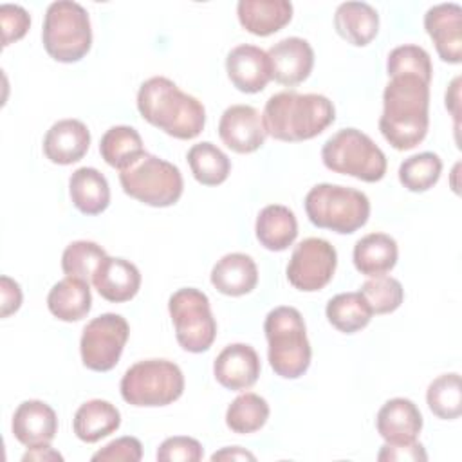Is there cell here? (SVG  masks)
I'll list each match as a JSON object with an SVG mask.
<instances>
[{
	"mask_svg": "<svg viewBox=\"0 0 462 462\" xmlns=\"http://www.w3.org/2000/svg\"><path fill=\"white\" fill-rule=\"evenodd\" d=\"M430 83L417 76L390 78L383 92L379 130L395 150L420 144L430 126Z\"/></svg>",
	"mask_w": 462,
	"mask_h": 462,
	"instance_id": "6da1fadb",
	"label": "cell"
},
{
	"mask_svg": "<svg viewBox=\"0 0 462 462\" xmlns=\"http://www.w3.org/2000/svg\"><path fill=\"white\" fill-rule=\"evenodd\" d=\"M137 108L150 125L182 141L195 139L206 125L204 105L164 76H153L139 87Z\"/></svg>",
	"mask_w": 462,
	"mask_h": 462,
	"instance_id": "7a4b0ae2",
	"label": "cell"
},
{
	"mask_svg": "<svg viewBox=\"0 0 462 462\" xmlns=\"http://www.w3.org/2000/svg\"><path fill=\"white\" fill-rule=\"evenodd\" d=\"M262 119L273 139L300 143L327 130L336 119V110L327 96L285 90L267 99Z\"/></svg>",
	"mask_w": 462,
	"mask_h": 462,
	"instance_id": "3957f363",
	"label": "cell"
},
{
	"mask_svg": "<svg viewBox=\"0 0 462 462\" xmlns=\"http://www.w3.org/2000/svg\"><path fill=\"white\" fill-rule=\"evenodd\" d=\"M267 337V357L276 375L283 379L301 377L310 365V343L305 321L294 307H276L263 321Z\"/></svg>",
	"mask_w": 462,
	"mask_h": 462,
	"instance_id": "277c9868",
	"label": "cell"
},
{
	"mask_svg": "<svg viewBox=\"0 0 462 462\" xmlns=\"http://www.w3.org/2000/svg\"><path fill=\"white\" fill-rule=\"evenodd\" d=\"M305 213L316 227L350 235L368 222L370 200L359 189L323 182L307 193Z\"/></svg>",
	"mask_w": 462,
	"mask_h": 462,
	"instance_id": "5b68a950",
	"label": "cell"
},
{
	"mask_svg": "<svg viewBox=\"0 0 462 462\" xmlns=\"http://www.w3.org/2000/svg\"><path fill=\"white\" fill-rule=\"evenodd\" d=\"M42 42L52 60L60 63L79 61L92 45L87 9L70 0L52 2L45 11Z\"/></svg>",
	"mask_w": 462,
	"mask_h": 462,
	"instance_id": "8992f818",
	"label": "cell"
},
{
	"mask_svg": "<svg viewBox=\"0 0 462 462\" xmlns=\"http://www.w3.org/2000/svg\"><path fill=\"white\" fill-rule=\"evenodd\" d=\"M321 159L330 171L365 182H377L386 173L383 150L357 128H343L330 135L321 148Z\"/></svg>",
	"mask_w": 462,
	"mask_h": 462,
	"instance_id": "52a82bcc",
	"label": "cell"
},
{
	"mask_svg": "<svg viewBox=\"0 0 462 462\" xmlns=\"http://www.w3.org/2000/svg\"><path fill=\"white\" fill-rule=\"evenodd\" d=\"M119 388L132 406H168L182 395L184 375L173 361L144 359L125 372Z\"/></svg>",
	"mask_w": 462,
	"mask_h": 462,
	"instance_id": "ba28073f",
	"label": "cell"
},
{
	"mask_svg": "<svg viewBox=\"0 0 462 462\" xmlns=\"http://www.w3.org/2000/svg\"><path fill=\"white\" fill-rule=\"evenodd\" d=\"M119 182L128 197L152 208L173 206L184 189L180 170L152 153L119 171Z\"/></svg>",
	"mask_w": 462,
	"mask_h": 462,
	"instance_id": "9c48e42d",
	"label": "cell"
},
{
	"mask_svg": "<svg viewBox=\"0 0 462 462\" xmlns=\"http://www.w3.org/2000/svg\"><path fill=\"white\" fill-rule=\"evenodd\" d=\"M168 310L175 327L177 343L191 354L206 352L217 336V321L209 298L193 287L175 291L168 300Z\"/></svg>",
	"mask_w": 462,
	"mask_h": 462,
	"instance_id": "30bf717a",
	"label": "cell"
},
{
	"mask_svg": "<svg viewBox=\"0 0 462 462\" xmlns=\"http://www.w3.org/2000/svg\"><path fill=\"white\" fill-rule=\"evenodd\" d=\"M128 334L130 327L121 314L105 312L90 319L79 339L83 365L94 372L112 370L119 363Z\"/></svg>",
	"mask_w": 462,
	"mask_h": 462,
	"instance_id": "8fae6325",
	"label": "cell"
},
{
	"mask_svg": "<svg viewBox=\"0 0 462 462\" xmlns=\"http://www.w3.org/2000/svg\"><path fill=\"white\" fill-rule=\"evenodd\" d=\"M337 265V253L325 238L301 240L287 263L289 283L303 292H316L323 289L334 276Z\"/></svg>",
	"mask_w": 462,
	"mask_h": 462,
	"instance_id": "7c38bea8",
	"label": "cell"
},
{
	"mask_svg": "<svg viewBox=\"0 0 462 462\" xmlns=\"http://www.w3.org/2000/svg\"><path fill=\"white\" fill-rule=\"evenodd\" d=\"M222 143L236 153H253L263 146L267 132L262 114L251 105L227 106L218 121Z\"/></svg>",
	"mask_w": 462,
	"mask_h": 462,
	"instance_id": "4fadbf2b",
	"label": "cell"
},
{
	"mask_svg": "<svg viewBox=\"0 0 462 462\" xmlns=\"http://www.w3.org/2000/svg\"><path fill=\"white\" fill-rule=\"evenodd\" d=\"M424 29L442 61H462V7L455 2L437 4L424 14Z\"/></svg>",
	"mask_w": 462,
	"mask_h": 462,
	"instance_id": "5bb4252c",
	"label": "cell"
},
{
	"mask_svg": "<svg viewBox=\"0 0 462 462\" xmlns=\"http://www.w3.org/2000/svg\"><path fill=\"white\" fill-rule=\"evenodd\" d=\"M273 79L285 87L303 83L314 67V51L310 43L298 36H289L276 42L267 51Z\"/></svg>",
	"mask_w": 462,
	"mask_h": 462,
	"instance_id": "9a60e30c",
	"label": "cell"
},
{
	"mask_svg": "<svg viewBox=\"0 0 462 462\" xmlns=\"http://www.w3.org/2000/svg\"><path fill=\"white\" fill-rule=\"evenodd\" d=\"M227 78L240 92L256 94L273 79L271 61L263 49L249 43L233 47L226 58Z\"/></svg>",
	"mask_w": 462,
	"mask_h": 462,
	"instance_id": "2e32d148",
	"label": "cell"
},
{
	"mask_svg": "<svg viewBox=\"0 0 462 462\" xmlns=\"http://www.w3.org/2000/svg\"><path fill=\"white\" fill-rule=\"evenodd\" d=\"M260 370L256 350L245 343L227 345L213 363V375L218 384L233 392L251 388L258 381Z\"/></svg>",
	"mask_w": 462,
	"mask_h": 462,
	"instance_id": "e0dca14e",
	"label": "cell"
},
{
	"mask_svg": "<svg viewBox=\"0 0 462 462\" xmlns=\"http://www.w3.org/2000/svg\"><path fill=\"white\" fill-rule=\"evenodd\" d=\"M375 428L386 444H410L417 440L422 430V415L413 401L393 397L377 411Z\"/></svg>",
	"mask_w": 462,
	"mask_h": 462,
	"instance_id": "ac0fdd59",
	"label": "cell"
},
{
	"mask_svg": "<svg viewBox=\"0 0 462 462\" xmlns=\"http://www.w3.org/2000/svg\"><path fill=\"white\" fill-rule=\"evenodd\" d=\"M11 430L14 439L25 448L51 444L58 431L56 411L43 401L29 399L18 404L13 415Z\"/></svg>",
	"mask_w": 462,
	"mask_h": 462,
	"instance_id": "d6986e66",
	"label": "cell"
},
{
	"mask_svg": "<svg viewBox=\"0 0 462 462\" xmlns=\"http://www.w3.org/2000/svg\"><path fill=\"white\" fill-rule=\"evenodd\" d=\"M90 146V132L79 119L56 121L43 137V153L54 164H72L83 159Z\"/></svg>",
	"mask_w": 462,
	"mask_h": 462,
	"instance_id": "ffe728a7",
	"label": "cell"
},
{
	"mask_svg": "<svg viewBox=\"0 0 462 462\" xmlns=\"http://www.w3.org/2000/svg\"><path fill=\"white\" fill-rule=\"evenodd\" d=\"M92 285L106 301H130L139 292L141 273L132 262L106 254L92 276Z\"/></svg>",
	"mask_w": 462,
	"mask_h": 462,
	"instance_id": "44dd1931",
	"label": "cell"
},
{
	"mask_svg": "<svg viewBox=\"0 0 462 462\" xmlns=\"http://www.w3.org/2000/svg\"><path fill=\"white\" fill-rule=\"evenodd\" d=\"M240 25L254 36H269L283 29L292 18L289 0H240L236 4Z\"/></svg>",
	"mask_w": 462,
	"mask_h": 462,
	"instance_id": "7402d4cb",
	"label": "cell"
},
{
	"mask_svg": "<svg viewBox=\"0 0 462 462\" xmlns=\"http://www.w3.org/2000/svg\"><path fill=\"white\" fill-rule=\"evenodd\" d=\"M213 287L226 296H244L258 283V267L245 253L224 254L211 269Z\"/></svg>",
	"mask_w": 462,
	"mask_h": 462,
	"instance_id": "603a6c76",
	"label": "cell"
},
{
	"mask_svg": "<svg viewBox=\"0 0 462 462\" xmlns=\"http://www.w3.org/2000/svg\"><path fill=\"white\" fill-rule=\"evenodd\" d=\"M336 32L356 47L368 45L379 31V14L366 2H343L334 14Z\"/></svg>",
	"mask_w": 462,
	"mask_h": 462,
	"instance_id": "cb8c5ba5",
	"label": "cell"
},
{
	"mask_svg": "<svg viewBox=\"0 0 462 462\" xmlns=\"http://www.w3.org/2000/svg\"><path fill=\"white\" fill-rule=\"evenodd\" d=\"M47 307L51 314L61 321L70 323L83 319L92 307L88 282L74 276H65L49 291Z\"/></svg>",
	"mask_w": 462,
	"mask_h": 462,
	"instance_id": "d4e9b609",
	"label": "cell"
},
{
	"mask_svg": "<svg viewBox=\"0 0 462 462\" xmlns=\"http://www.w3.org/2000/svg\"><path fill=\"white\" fill-rule=\"evenodd\" d=\"M397 242L386 233L365 235L356 242L352 254L356 269L368 278L390 273L397 263Z\"/></svg>",
	"mask_w": 462,
	"mask_h": 462,
	"instance_id": "484cf974",
	"label": "cell"
},
{
	"mask_svg": "<svg viewBox=\"0 0 462 462\" xmlns=\"http://www.w3.org/2000/svg\"><path fill=\"white\" fill-rule=\"evenodd\" d=\"M69 195L83 215H99L110 204V186L106 177L96 168H78L69 179Z\"/></svg>",
	"mask_w": 462,
	"mask_h": 462,
	"instance_id": "4316f807",
	"label": "cell"
},
{
	"mask_svg": "<svg viewBox=\"0 0 462 462\" xmlns=\"http://www.w3.org/2000/svg\"><path fill=\"white\" fill-rule=\"evenodd\" d=\"M121 424L119 410L103 399H92L83 402L74 415L72 428L79 440L94 444L110 433H114Z\"/></svg>",
	"mask_w": 462,
	"mask_h": 462,
	"instance_id": "83f0119b",
	"label": "cell"
},
{
	"mask_svg": "<svg viewBox=\"0 0 462 462\" xmlns=\"http://www.w3.org/2000/svg\"><path fill=\"white\" fill-rule=\"evenodd\" d=\"M254 231L265 249L285 251L298 236V220L287 206L269 204L258 213Z\"/></svg>",
	"mask_w": 462,
	"mask_h": 462,
	"instance_id": "f1b7e54d",
	"label": "cell"
},
{
	"mask_svg": "<svg viewBox=\"0 0 462 462\" xmlns=\"http://www.w3.org/2000/svg\"><path fill=\"white\" fill-rule=\"evenodd\" d=\"M99 153L105 162L119 171L130 168L146 152L139 132L126 125L108 128L99 141Z\"/></svg>",
	"mask_w": 462,
	"mask_h": 462,
	"instance_id": "f546056e",
	"label": "cell"
},
{
	"mask_svg": "<svg viewBox=\"0 0 462 462\" xmlns=\"http://www.w3.org/2000/svg\"><path fill=\"white\" fill-rule=\"evenodd\" d=\"M325 314L334 328L354 334L370 323L374 312L361 292H341L328 300Z\"/></svg>",
	"mask_w": 462,
	"mask_h": 462,
	"instance_id": "4dcf8cb0",
	"label": "cell"
},
{
	"mask_svg": "<svg viewBox=\"0 0 462 462\" xmlns=\"http://www.w3.org/2000/svg\"><path fill=\"white\" fill-rule=\"evenodd\" d=\"M188 164L197 179V182L204 186H218L222 184L231 171L229 157L213 143L202 141L193 144L188 150Z\"/></svg>",
	"mask_w": 462,
	"mask_h": 462,
	"instance_id": "1f68e13d",
	"label": "cell"
},
{
	"mask_svg": "<svg viewBox=\"0 0 462 462\" xmlns=\"http://www.w3.org/2000/svg\"><path fill=\"white\" fill-rule=\"evenodd\" d=\"M269 419V404L263 397L253 392L238 395L226 410V424L233 433H254Z\"/></svg>",
	"mask_w": 462,
	"mask_h": 462,
	"instance_id": "d6a6232c",
	"label": "cell"
},
{
	"mask_svg": "<svg viewBox=\"0 0 462 462\" xmlns=\"http://www.w3.org/2000/svg\"><path fill=\"white\" fill-rule=\"evenodd\" d=\"M426 402L431 413L444 420L458 419L462 413V388L457 372L435 377L426 390Z\"/></svg>",
	"mask_w": 462,
	"mask_h": 462,
	"instance_id": "836d02e7",
	"label": "cell"
},
{
	"mask_svg": "<svg viewBox=\"0 0 462 462\" xmlns=\"http://www.w3.org/2000/svg\"><path fill=\"white\" fill-rule=\"evenodd\" d=\"M442 173V161L433 152H420L404 159L399 166L401 184L413 193H422L433 188Z\"/></svg>",
	"mask_w": 462,
	"mask_h": 462,
	"instance_id": "e575fe53",
	"label": "cell"
},
{
	"mask_svg": "<svg viewBox=\"0 0 462 462\" xmlns=\"http://www.w3.org/2000/svg\"><path fill=\"white\" fill-rule=\"evenodd\" d=\"M106 251L90 240L70 242L61 254V269L67 276L92 282L99 263L105 260Z\"/></svg>",
	"mask_w": 462,
	"mask_h": 462,
	"instance_id": "d590c367",
	"label": "cell"
},
{
	"mask_svg": "<svg viewBox=\"0 0 462 462\" xmlns=\"http://www.w3.org/2000/svg\"><path fill=\"white\" fill-rule=\"evenodd\" d=\"M386 72L390 78L395 76H417L428 83H431V60L430 54L413 43L395 47L386 60Z\"/></svg>",
	"mask_w": 462,
	"mask_h": 462,
	"instance_id": "8d00e7d4",
	"label": "cell"
},
{
	"mask_svg": "<svg viewBox=\"0 0 462 462\" xmlns=\"http://www.w3.org/2000/svg\"><path fill=\"white\" fill-rule=\"evenodd\" d=\"M368 301L374 314H390L397 310L404 300V289L399 280L392 276H372L359 291Z\"/></svg>",
	"mask_w": 462,
	"mask_h": 462,
	"instance_id": "74e56055",
	"label": "cell"
},
{
	"mask_svg": "<svg viewBox=\"0 0 462 462\" xmlns=\"http://www.w3.org/2000/svg\"><path fill=\"white\" fill-rule=\"evenodd\" d=\"M204 457L202 444L193 437H168L157 449L155 458L161 462H199Z\"/></svg>",
	"mask_w": 462,
	"mask_h": 462,
	"instance_id": "f35d334b",
	"label": "cell"
},
{
	"mask_svg": "<svg viewBox=\"0 0 462 462\" xmlns=\"http://www.w3.org/2000/svg\"><path fill=\"white\" fill-rule=\"evenodd\" d=\"M0 23H2V47H7L13 42H18L25 36L31 27V16L22 5L4 4L0 7Z\"/></svg>",
	"mask_w": 462,
	"mask_h": 462,
	"instance_id": "ab89813d",
	"label": "cell"
},
{
	"mask_svg": "<svg viewBox=\"0 0 462 462\" xmlns=\"http://www.w3.org/2000/svg\"><path fill=\"white\" fill-rule=\"evenodd\" d=\"M143 458V446L135 437H119L92 455L94 462H137Z\"/></svg>",
	"mask_w": 462,
	"mask_h": 462,
	"instance_id": "60d3db41",
	"label": "cell"
},
{
	"mask_svg": "<svg viewBox=\"0 0 462 462\" xmlns=\"http://www.w3.org/2000/svg\"><path fill=\"white\" fill-rule=\"evenodd\" d=\"M377 460L381 462H402V460H411V462H419V460H428V455L422 448L420 442H410V444H401V446H392V444H384L381 446L379 453H377Z\"/></svg>",
	"mask_w": 462,
	"mask_h": 462,
	"instance_id": "b9f144b4",
	"label": "cell"
},
{
	"mask_svg": "<svg viewBox=\"0 0 462 462\" xmlns=\"http://www.w3.org/2000/svg\"><path fill=\"white\" fill-rule=\"evenodd\" d=\"M0 316L2 318H7L11 314H14L20 305H22V289L20 285L9 278V276H2L0 278Z\"/></svg>",
	"mask_w": 462,
	"mask_h": 462,
	"instance_id": "7bdbcfd3",
	"label": "cell"
},
{
	"mask_svg": "<svg viewBox=\"0 0 462 462\" xmlns=\"http://www.w3.org/2000/svg\"><path fill=\"white\" fill-rule=\"evenodd\" d=\"M446 108L455 119V128H458V116H460V78H455L446 90Z\"/></svg>",
	"mask_w": 462,
	"mask_h": 462,
	"instance_id": "ee69618b",
	"label": "cell"
},
{
	"mask_svg": "<svg viewBox=\"0 0 462 462\" xmlns=\"http://www.w3.org/2000/svg\"><path fill=\"white\" fill-rule=\"evenodd\" d=\"M29 460H38V462H45V460H63V455L58 453L56 449H52L49 444L45 446H38V448H29L23 457L22 462H29Z\"/></svg>",
	"mask_w": 462,
	"mask_h": 462,
	"instance_id": "f6af8a7d",
	"label": "cell"
},
{
	"mask_svg": "<svg viewBox=\"0 0 462 462\" xmlns=\"http://www.w3.org/2000/svg\"><path fill=\"white\" fill-rule=\"evenodd\" d=\"M211 460L213 462H217V460H256V457L240 446H231V448H222L220 451H215L211 455Z\"/></svg>",
	"mask_w": 462,
	"mask_h": 462,
	"instance_id": "bcb514c9",
	"label": "cell"
}]
</instances>
